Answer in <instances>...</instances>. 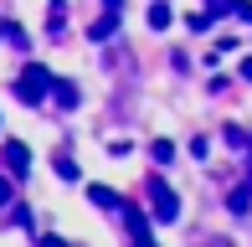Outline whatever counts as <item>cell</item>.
I'll return each mask as SVG.
<instances>
[{"label": "cell", "mask_w": 252, "mask_h": 247, "mask_svg": "<svg viewBox=\"0 0 252 247\" xmlns=\"http://www.w3.org/2000/svg\"><path fill=\"white\" fill-rule=\"evenodd\" d=\"M52 88H57V77L47 72V67H26V72H21V83H16V98H21V103H41Z\"/></svg>", "instance_id": "cell-1"}, {"label": "cell", "mask_w": 252, "mask_h": 247, "mask_svg": "<svg viewBox=\"0 0 252 247\" xmlns=\"http://www.w3.org/2000/svg\"><path fill=\"white\" fill-rule=\"evenodd\" d=\"M150 201H155V206H150L155 221H175V216H180V201H175V190H170V185L150 181Z\"/></svg>", "instance_id": "cell-2"}, {"label": "cell", "mask_w": 252, "mask_h": 247, "mask_svg": "<svg viewBox=\"0 0 252 247\" xmlns=\"http://www.w3.org/2000/svg\"><path fill=\"white\" fill-rule=\"evenodd\" d=\"M119 216H124V227H129L134 247H155V242H150V221H144V211H139V206H124Z\"/></svg>", "instance_id": "cell-3"}, {"label": "cell", "mask_w": 252, "mask_h": 247, "mask_svg": "<svg viewBox=\"0 0 252 247\" xmlns=\"http://www.w3.org/2000/svg\"><path fill=\"white\" fill-rule=\"evenodd\" d=\"M5 170H10V175H26V170H31V150H26L21 139H5Z\"/></svg>", "instance_id": "cell-4"}, {"label": "cell", "mask_w": 252, "mask_h": 247, "mask_svg": "<svg viewBox=\"0 0 252 247\" xmlns=\"http://www.w3.org/2000/svg\"><path fill=\"white\" fill-rule=\"evenodd\" d=\"M88 201H93V206H103V211H124V201L113 196L108 185H88Z\"/></svg>", "instance_id": "cell-5"}, {"label": "cell", "mask_w": 252, "mask_h": 247, "mask_svg": "<svg viewBox=\"0 0 252 247\" xmlns=\"http://www.w3.org/2000/svg\"><path fill=\"white\" fill-rule=\"evenodd\" d=\"M113 31H119V10H108L103 21H93V31H88V36H93V41H103V36H113Z\"/></svg>", "instance_id": "cell-6"}, {"label": "cell", "mask_w": 252, "mask_h": 247, "mask_svg": "<svg viewBox=\"0 0 252 247\" xmlns=\"http://www.w3.org/2000/svg\"><path fill=\"white\" fill-rule=\"evenodd\" d=\"M170 21H175V10H170L165 0H155V5H150V26H155V31H165Z\"/></svg>", "instance_id": "cell-7"}, {"label": "cell", "mask_w": 252, "mask_h": 247, "mask_svg": "<svg viewBox=\"0 0 252 247\" xmlns=\"http://www.w3.org/2000/svg\"><path fill=\"white\" fill-rule=\"evenodd\" d=\"M52 98H57L62 108H77V98H83V93H77V83H57V88H52Z\"/></svg>", "instance_id": "cell-8"}, {"label": "cell", "mask_w": 252, "mask_h": 247, "mask_svg": "<svg viewBox=\"0 0 252 247\" xmlns=\"http://www.w3.org/2000/svg\"><path fill=\"white\" fill-rule=\"evenodd\" d=\"M226 206H232V211H237V216H242V211L252 206V185H247V190H232V201H226Z\"/></svg>", "instance_id": "cell-9"}, {"label": "cell", "mask_w": 252, "mask_h": 247, "mask_svg": "<svg viewBox=\"0 0 252 247\" xmlns=\"http://www.w3.org/2000/svg\"><path fill=\"white\" fill-rule=\"evenodd\" d=\"M57 175H62V181H72V175H77V165L67 160V154H57Z\"/></svg>", "instance_id": "cell-10"}, {"label": "cell", "mask_w": 252, "mask_h": 247, "mask_svg": "<svg viewBox=\"0 0 252 247\" xmlns=\"http://www.w3.org/2000/svg\"><path fill=\"white\" fill-rule=\"evenodd\" d=\"M186 26H190V31H206V26H211V10H196V16H190Z\"/></svg>", "instance_id": "cell-11"}, {"label": "cell", "mask_w": 252, "mask_h": 247, "mask_svg": "<svg viewBox=\"0 0 252 247\" xmlns=\"http://www.w3.org/2000/svg\"><path fill=\"white\" fill-rule=\"evenodd\" d=\"M150 150H155V160H170V154H175V144H170V139H155Z\"/></svg>", "instance_id": "cell-12"}, {"label": "cell", "mask_w": 252, "mask_h": 247, "mask_svg": "<svg viewBox=\"0 0 252 247\" xmlns=\"http://www.w3.org/2000/svg\"><path fill=\"white\" fill-rule=\"evenodd\" d=\"M10 196H16V190H10V181L0 175V206H10Z\"/></svg>", "instance_id": "cell-13"}, {"label": "cell", "mask_w": 252, "mask_h": 247, "mask_svg": "<svg viewBox=\"0 0 252 247\" xmlns=\"http://www.w3.org/2000/svg\"><path fill=\"white\" fill-rule=\"evenodd\" d=\"M221 10H237V0H211V16H221Z\"/></svg>", "instance_id": "cell-14"}, {"label": "cell", "mask_w": 252, "mask_h": 247, "mask_svg": "<svg viewBox=\"0 0 252 247\" xmlns=\"http://www.w3.org/2000/svg\"><path fill=\"white\" fill-rule=\"evenodd\" d=\"M36 247H67V242H62V237H41Z\"/></svg>", "instance_id": "cell-15"}, {"label": "cell", "mask_w": 252, "mask_h": 247, "mask_svg": "<svg viewBox=\"0 0 252 247\" xmlns=\"http://www.w3.org/2000/svg\"><path fill=\"white\" fill-rule=\"evenodd\" d=\"M242 77H252V57H247V62H242Z\"/></svg>", "instance_id": "cell-16"}, {"label": "cell", "mask_w": 252, "mask_h": 247, "mask_svg": "<svg viewBox=\"0 0 252 247\" xmlns=\"http://www.w3.org/2000/svg\"><path fill=\"white\" fill-rule=\"evenodd\" d=\"M119 5H124V0H108V10H119Z\"/></svg>", "instance_id": "cell-17"}]
</instances>
